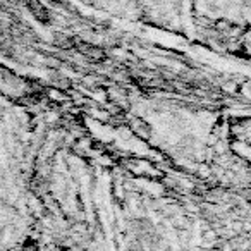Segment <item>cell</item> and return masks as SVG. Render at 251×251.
<instances>
[{
	"label": "cell",
	"instance_id": "1",
	"mask_svg": "<svg viewBox=\"0 0 251 251\" xmlns=\"http://www.w3.org/2000/svg\"><path fill=\"white\" fill-rule=\"evenodd\" d=\"M29 11L33 12V16H35L38 21L45 23V25L50 23V11L45 5L40 4V2H31V4H29Z\"/></svg>",
	"mask_w": 251,
	"mask_h": 251
},
{
	"label": "cell",
	"instance_id": "2",
	"mask_svg": "<svg viewBox=\"0 0 251 251\" xmlns=\"http://www.w3.org/2000/svg\"><path fill=\"white\" fill-rule=\"evenodd\" d=\"M79 50H81V53L93 57V59H101V57H103V52H101L100 49H97V47H79Z\"/></svg>",
	"mask_w": 251,
	"mask_h": 251
}]
</instances>
